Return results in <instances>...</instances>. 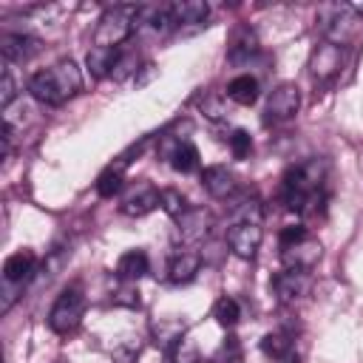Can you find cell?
Instances as JSON below:
<instances>
[{
	"label": "cell",
	"instance_id": "obj_1",
	"mask_svg": "<svg viewBox=\"0 0 363 363\" xmlns=\"http://www.w3.org/2000/svg\"><path fill=\"white\" fill-rule=\"evenodd\" d=\"M326 173L329 164L318 156L289 167L281 179V201L301 216L318 213V207L326 201Z\"/></svg>",
	"mask_w": 363,
	"mask_h": 363
},
{
	"label": "cell",
	"instance_id": "obj_2",
	"mask_svg": "<svg viewBox=\"0 0 363 363\" xmlns=\"http://www.w3.org/2000/svg\"><path fill=\"white\" fill-rule=\"evenodd\" d=\"M82 88V71L74 60H60L45 71L31 74L28 91L43 105H62Z\"/></svg>",
	"mask_w": 363,
	"mask_h": 363
},
{
	"label": "cell",
	"instance_id": "obj_3",
	"mask_svg": "<svg viewBox=\"0 0 363 363\" xmlns=\"http://www.w3.org/2000/svg\"><path fill=\"white\" fill-rule=\"evenodd\" d=\"M136 17H139V6H113L99 17L96 34H94V45H105V48H119L136 28Z\"/></svg>",
	"mask_w": 363,
	"mask_h": 363
},
{
	"label": "cell",
	"instance_id": "obj_4",
	"mask_svg": "<svg viewBox=\"0 0 363 363\" xmlns=\"http://www.w3.org/2000/svg\"><path fill=\"white\" fill-rule=\"evenodd\" d=\"M82 315H85V295L79 286H68L57 295V301L48 312V326L57 335H71L79 326Z\"/></svg>",
	"mask_w": 363,
	"mask_h": 363
},
{
	"label": "cell",
	"instance_id": "obj_5",
	"mask_svg": "<svg viewBox=\"0 0 363 363\" xmlns=\"http://www.w3.org/2000/svg\"><path fill=\"white\" fill-rule=\"evenodd\" d=\"M360 23H363V20L352 11V6H332V9H329V14H326V17H323V23H320V31L326 34V40H329V43L346 45V43L357 34Z\"/></svg>",
	"mask_w": 363,
	"mask_h": 363
},
{
	"label": "cell",
	"instance_id": "obj_6",
	"mask_svg": "<svg viewBox=\"0 0 363 363\" xmlns=\"http://www.w3.org/2000/svg\"><path fill=\"white\" fill-rule=\"evenodd\" d=\"M301 108V91L295 82H281L278 88L269 91L267 108H264V122H286L298 113Z\"/></svg>",
	"mask_w": 363,
	"mask_h": 363
},
{
	"label": "cell",
	"instance_id": "obj_7",
	"mask_svg": "<svg viewBox=\"0 0 363 363\" xmlns=\"http://www.w3.org/2000/svg\"><path fill=\"white\" fill-rule=\"evenodd\" d=\"M340 65H343V45L337 43H318L312 57H309V74L318 79V82H329L340 74Z\"/></svg>",
	"mask_w": 363,
	"mask_h": 363
},
{
	"label": "cell",
	"instance_id": "obj_8",
	"mask_svg": "<svg viewBox=\"0 0 363 363\" xmlns=\"http://www.w3.org/2000/svg\"><path fill=\"white\" fill-rule=\"evenodd\" d=\"M261 238H264V230L255 221H238V224H230V230H227V244H230L233 255H238L244 261L255 258Z\"/></svg>",
	"mask_w": 363,
	"mask_h": 363
},
{
	"label": "cell",
	"instance_id": "obj_9",
	"mask_svg": "<svg viewBox=\"0 0 363 363\" xmlns=\"http://www.w3.org/2000/svg\"><path fill=\"white\" fill-rule=\"evenodd\" d=\"M312 289V275L309 269H284L278 275H272V292L278 295V301L292 303L301 301L303 295H309Z\"/></svg>",
	"mask_w": 363,
	"mask_h": 363
},
{
	"label": "cell",
	"instance_id": "obj_10",
	"mask_svg": "<svg viewBox=\"0 0 363 363\" xmlns=\"http://www.w3.org/2000/svg\"><path fill=\"white\" fill-rule=\"evenodd\" d=\"M320 255H323V247L312 235H306L289 247H281V261L286 269H312L320 261Z\"/></svg>",
	"mask_w": 363,
	"mask_h": 363
},
{
	"label": "cell",
	"instance_id": "obj_11",
	"mask_svg": "<svg viewBox=\"0 0 363 363\" xmlns=\"http://www.w3.org/2000/svg\"><path fill=\"white\" fill-rule=\"evenodd\" d=\"M153 207H159V190H156L150 182H136V184L122 196V204H119V210H122L125 216H133V218L147 216Z\"/></svg>",
	"mask_w": 363,
	"mask_h": 363
},
{
	"label": "cell",
	"instance_id": "obj_12",
	"mask_svg": "<svg viewBox=\"0 0 363 363\" xmlns=\"http://www.w3.org/2000/svg\"><path fill=\"white\" fill-rule=\"evenodd\" d=\"M176 224H179L182 241L199 244V241H204V238L210 235V230H213V213L204 210V207H187V213H184L182 218H176Z\"/></svg>",
	"mask_w": 363,
	"mask_h": 363
},
{
	"label": "cell",
	"instance_id": "obj_13",
	"mask_svg": "<svg viewBox=\"0 0 363 363\" xmlns=\"http://www.w3.org/2000/svg\"><path fill=\"white\" fill-rule=\"evenodd\" d=\"M0 51L6 62H28L34 54L43 51V43L31 34H3L0 37Z\"/></svg>",
	"mask_w": 363,
	"mask_h": 363
},
{
	"label": "cell",
	"instance_id": "obj_14",
	"mask_svg": "<svg viewBox=\"0 0 363 363\" xmlns=\"http://www.w3.org/2000/svg\"><path fill=\"white\" fill-rule=\"evenodd\" d=\"M37 269V255L31 250H17L3 261V284L23 286Z\"/></svg>",
	"mask_w": 363,
	"mask_h": 363
},
{
	"label": "cell",
	"instance_id": "obj_15",
	"mask_svg": "<svg viewBox=\"0 0 363 363\" xmlns=\"http://www.w3.org/2000/svg\"><path fill=\"white\" fill-rule=\"evenodd\" d=\"M255 54H258V37H255V31L250 26H238L230 34V43H227V60L233 65H244Z\"/></svg>",
	"mask_w": 363,
	"mask_h": 363
},
{
	"label": "cell",
	"instance_id": "obj_16",
	"mask_svg": "<svg viewBox=\"0 0 363 363\" xmlns=\"http://www.w3.org/2000/svg\"><path fill=\"white\" fill-rule=\"evenodd\" d=\"M201 184H204V190H207L213 199H233L235 190H238L235 176H233L224 164L204 167V173H201Z\"/></svg>",
	"mask_w": 363,
	"mask_h": 363
},
{
	"label": "cell",
	"instance_id": "obj_17",
	"mask_svg": "<svg viewBox=\"0 0 363 363\" xmlns=\"http://www.w3.org/2000/svg\"><path fill=\"white\" fill-rule=\"evenodd\" d=\"M199 269H201V255L193 252V250H179V252L170 258L167 278H170V284H190Z\"/></svg>",
	"mask_w": 363,
	"mask_h": 363
},
{
	"label": "cell",
	"instance_id": "obj_18",
	"mask_svg": "<svg viewBox=\"0 0 363 363\" xmlns=\"http://www.w3.org/2000/svg\"><path fill=\"white\" fill-rule=\"evenodd\" d=\"M170 17L176 26H201L210 17V6L204 0H182L170 3Z\"/></svg>",
	"mask_w": 363,
	"mask_h": 363
},
{
	"label": "cell",
	"instance_id": "obj_19",
	"mask_svg": "<svg viewBox=\"0 0 363 363\" xmlns=\"http://www.w3.org/2000/svg\"><path fill=\"white\" fill-rule=\"evenodd\" d=\"M147 255H145V250H128V252H122L119 255V261H116V278L119 281H125V284H136L145 272H147Z\"/></svg>",
	"mask_w": 363,
	"mask_h": 363
},
{
	"label": "cell",
	"instance_id": "obj_20",
	"mask_svg": "<svg viewBox=\"0 0 363 363\" xmlns=\"http://www.w3.org/2000/svg\"><path fill=\"white\" fill-rule=\"evenodd\" d=\"M119 60V48H105V45H91L88 57H85V65L91 71L94 79H102V77H111L113 74V65Z\"/></svg>",
	"mask_w": 363,
	"mask_h": 363
},
{
	"label": "cell",
	"instance_id": "obj_21",
	"mask_svg": "<svg viewBox=\"0 0 363 363\" xmlns=\"http://www.w3.org/2000/svg\"><path fill=\"white\" fill-rule=\"evenodd\" d=\"M125 167H128V159H119L116 164H108L99 179H96V193L102 199H113L122 187H125Z\"/></svg>",
	"mask_w": 363,
	"mask_h": 363
},
{
	"label": "cell",
	"instance_id": "obj_22",
	"mask_svg": "<svg viewBox=\"0 0 363 363\" xmlns=\"http://www.w3.org/2000/svg\"><path fill=\"white\" fill-rule=\"evenodd\" d=\"M258 94H261L258 79L250 77V74H238V77L230 79V85H227V96H230L233 102H238V105H252V102L258 99Z\"/></svg>",
	"mask_w": 363,
	"mask_h": 363
},
{
	"label": "cell",
	"instance_id": "obj_23",
	"mask_svg": "<svg viewBox=\"0 0 363 363\" xmlns=\"http://www.w3.org/2000/svg\"><path fill=\"white\" fill-rule=\"evenodd\" d=\"M261 352L272 360H284L292 354V335L284 332V329H275V332H267L261 337Z\"/></svg>",
	"mask_w": 363,
	"mask_h": 363
},
{
	"label": "cell",
	"instance_id": "obj_24",
	"mask_svg": "<svg viewBox=\"0 0 363 363\" xmlns=\"http://www.w3.org/2000/svg\"><path fill=\"white\" fill-rule=\"evenodd\" d=\"M170 164H173V170H179V173H193V170H199V147H196L193 142L182 139L179 147H176L173 156H170Z\"/></svg>",
	"mask_w": 363,
	"mask_h": 363
},
{
	"label": "cell",
	"instance_id": "obj_25",
	"mask_svg": "<svg viewBox=\"0 0 363 363\" xmlns=\"http://www.w3.org/2000/svg\"><path fill=\"white\" fill-rule=\"evenodd\" d=\"M238 221L261 224V204H258V199H238L235 204H230V224H238Z\"/></svg>",
	"mask_w": 363,
	"mask_h": 363
},
{
	"label": "cell",
	"instance_id": "obj_26",
	"mask_svg": "<svg viewBox=\"0 0 363 363\" xmlns=\"http://www.w3.org/2000/svg\"><path fill=\"white\" fill-rule=\"evenodd\" d=\"M213 318L221 323V326H235L238 323V318H241V306H238V301L235 298H230V295H221L218 301H216V306H213Z\"/></svg>",
	"mask_w": 363,
	"mask_h": 363
},
{
	"label": "cell",
	"instance_id": "obj_27",
	"mask_svg": "<svg viewBox=\"0 0 363 363\" xmlns=\"http://www.w3.org/2000/svg\"><path fill=\"white\" fill-rule=\"evenodd\" d=\"M159 207H162L170 218H182V216L187 213V201H184V196H182L179 190H173V187L159 190Z\"/></svg>",
	"mask_w": 363,
	"mask_h": 363
},
{
	"label": "cell",
	"instance_id": "obj_28",
	"mask_svg": "<svg viewBox=\"0 0 363 363\" xmlns=\"http://www.w3.org/2000/svg\"><path fill=\"white\" fill-rule=\"evenodd\" d=\"M139 71V54L136 51H119V60H116V65H113V79L116 82H122V79H128L130 74H136Z\"/></svg>",
	"mask_w": 363,
	"mask_h": 363
},
{
	"label": "cell",
	"instance_id": "obj_29",
	"mask_svg": "<svg viewBox=\"0 0 363 363\" xmlns=\"http://www.w3.org/2000/svg\"><path fill=\"white\" fill-rule=\"evenodd\" d=\"M227 145H230L233 159H247L250 150H252V136H250L244 128H235V130L227 136Z\"/></svg>",
	"mask_w": 363,
	"mask_h": 363
},
{
	"label": "cell",
	"instance_id": "obj_30",
	"mask_svg": "<svg viewBox=\"0 0 363 363\" xmlns=\"http://www.w3.org/2000/svg\"><path fill=\"white\" fill-rule=\"evenodd\" d=\"M14 96H17V82H14V77L6 71V74L0 77V108L9 111V105L14 102Z\"/></svg>",
	"mask_w": 363,
	"mask_h": 363
},
{
	"label": "cell",
	"instance_id": "obj_31",
	"mask_svg": "<svg viewBox=\"0 0 363 363\" xmlns=\"http://www.w3.org/2000/svg\"><path fill=\"white\" fill-rule=\"evenodd\" d=\"M306 235H309V233H306V227L289 224V227H284V230H281L278 244H281V247H289V244H295V241H301V238H306Z\"/></svg>",
	"mask_w": 363,
	"mask_h": 363
},
{
	"label": "cell",
	"instance_id": "obj_32",
	"mask_svg": "<svg viewBox=\"0 0 363 363\" xmlns=\"http://www.w3.org/2000/svg\"><path fill=\"white\" fill-rule=\"evenodd\" d=\"M113 303H128V306H139V292L133 295V289L128 286V289H119L116 295H113Z\"/></svg>",
	"mask_w": 363,
	"mask_h": 363
},
{
	"label": "cell",
	"instance_id": "obj_33",
	"mask_svg": "<svg viewBox=\"0 0 363 363\" xmlns=\"http://www.w3.org/2000/svg\"><path fill=\"white\" fill-rule=\"evenodd\" d=\"M133 357H136V349H116L113 352V360L116 363H130Z\"/></svg>",
	"mask_w": 363,
	"mask_h": 363
},
{
	"label": "cell",
	"instance_id": "obj_34",
	"mask_svg": "<svg viewBox=\"0 0 363 363\" xmlns=\"http://www.w3.org/2000/svg\"><path fill=\"white\" fill-rule=\"evenodd\" d=\"M227 363H241V357H233V360H227Z\"/></svg>",
	"mask_w": 363,
	"mask_h": 363
}]
</instances>
